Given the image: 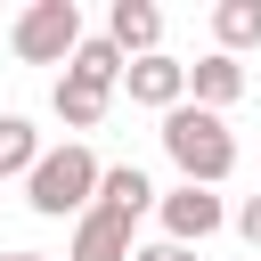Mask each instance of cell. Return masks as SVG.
Segmentation results:
<instances>
[{
    "mask_svg": "<svg viewBox=\"0 0 261 261\" xmlns=\"http://www.w3.org/2000/svg\"><path fill=\"white\" fill-rule=\"evenodd\" d=\"M163 155L179 163L188 188H220V179L237 171V139H228V122L204 114V106H188V98L163 114Z\"/></svg>",
    "mask_w": 261,
    "mask_h": 261,
    "instance_id": "obj_1",
    "label": "cell"
},
{
    "mask_svg": "<svg viewBox=\"0 0 261 261\" xmlns=\"http://www.w3.org/2000/svg\"><path fill=\"white\" fill-rule=\"evenodd\" d=\"M98 171H106V163H98L82 139H65V147H41V163L24 171V204H33L41 220H65V212L82 220V212H90V196H98Z\"/></svg>",
    "mask_w": 261,
    "mask_h": 261,
    "instance_id": "obj_2",
    "label": "cell"
},
{
    "mask_svg": "<svg viewBox=\"0 0 261 261\" xmlns=\"http://www.w3.org/2000/svg\"><path fill=\"white\" fill-rule=\"evenodd\" d=\"M73 41H82V8H73V0H33V8L8 24V49H16L24 65H65Z\"/></svg>",
    "mask_w": 261,
    "mask_h": 261,
    "instance_id": "obj_3",
    "label": "cell"
},
{
    "mask_svg": "<svg viewBox=\"0 0 261 261\" xmlns=\"http://www.w3.org/2000/svg\"><path fill=\"white\" fill-rule=\"evenodd\" d=\"M155 212H163V245H188V253L228 220V204H220L212 188H188V179H179L171 196H155Z\"/></svg>",
    "mask_w": 261,
    "mask_h": 261,
    "instance_id": "obj_4",
    "label": "cell"
},
{
    "mask_svg": "<svg viewBox=\"0 0 261 261\" xmlns=\"http://www.w3.org/2000/svg\"><path fill=\"white\" fill-rule=\"evenodd\" d=\"M114 90H130V106H155V114H171V106H179V98H188V65H179V57H163V49H155V57H130V65H122V82H114Z\"/></svg>",
    "mask_w": 261,
    "mask_h": 261,
    "instance_id": "obj_5",
    "label": "cell"
},
{
    "mask_svg": "<svg viewBox=\"0 0 261 261\" xmlns=\"http://www.w3.org/2000/svg\"><path fill=\"white\" fill-rule=\"evenodd\" d=\"M106 41H114L122 65H130V57H155V49H163V8H155V0H114V8H106Z\"/></svg>",
    "mask_w": 261,
    "mask_h": 261,
    "instance_id": "obj_6",
    "label": "cell"
},
{
    "mask_svg": "<svg viewBox=\"0 0 261 261\" xmlns=\"http://www.w3.org/2000/svg\"><path fill=\"white\" fill-rule=\"evenodd\" d=\"M65 261H130V220H114L106 204H90V212L73 220V245H65Z\"/></svg>",
    "mask_w": 261,
    "mask_h": 261,
    "instance_id": "obj_7",
    "label": "cell"
},
{
    "mask_svg": "<svg viewBox=\"0 0 261 261\" xmlns=\"http://www.w3.org/2000/svg\"><path fill=\"white\" fill-rule=\"evenodd\" d=\"M188 90H196L188 106H204V114H220V106H237V98H245V65L212 49V57H196V65H188Z\"/></svg>",
    "mask_w": 261,
    "mask_h": 261,
    "instance_id": "obj_8",
    "label": "cell"
},
{
    "mask_svg": "<svg viewBox=\"0 0 261 261\" xmlns=\"http://www.w3.org/2000/svg\"><path fill=\"white\" fill-rule=\"evenodd\" d=\"M90 204H106L114 220H130V228H139V212L155 204V179H147L139 163H114V171H98V196H90Z\"/></svg>",
    "mask_w": 261,
    "mask_h": 261,
    "instance_id": "obj_9",
    "label": "cell"
},
{
    "mask_svg": "<svg viewBox=\"0 0 261 261\" xmlns=\"http://www.w3.org/2000/svg\"><path fill=\"white\" fill-rule=\"evenodd\" d=\"M65 82H82V90H106V98H114V82H122L114 41H106V33H82V41H73V57H65Z\"/></svg>",
    "mask_w": 261,
    "mask_h": 261,
    "instance_id": "obj_10",
    "label": "cell"
},
{
    "mask_svg": "<svg viewBox=\"0 0 261 261\" xmlns=\"http://www.w3.org/2000/svg\"><path fill=\"white\" fill-rule=\"evenodd\" d=\"M212 41H220V57L261 49V0H220L212 8Z\"/></svg>",
    "mask_w": 261,
    "mask_h": 261,
    "instance_id": "obj_11",
    "label": "cell"
},
{
    "mask_svg": "<svg viewBox=\"0 0 261 261\" xmlns=\"http://www.w3.org/2000/svg\"><path fill=\"white\" fill-rule=\"evenodd\" d=\"M33 163H41V130L24 114H0V179H24Z\"/></svg>",
    "mask_w": 261,
    "mask_h": 261,
    "instance_id": "obj_12",
    "label": "cell"
},
{
    "mask_svg": "<svg viewBox=\"0 0 261 261\" xmlns=\"http://www.w3.org/2000/svg\"><path fill=\"white\" fill-rule=\"evenodd\" d=\"M57 122H65V130H98V122H106V90H82V82L57 73Z\"/></svg>",
    "mask_w": 261,
    "mask_h": 261,
    "instance_id": "obj_13",
    "label": "cell"
},
{
    "mask_svg": "<svg viewBox=\"0 0 261 261\" xmlns=\"http://www.w3.org/2000/svg\"><path fill=\"white\" fill-rule=\"evenodd\" d=\"M237 237H245V245L261 253V196H245V212H237Z\"/></svg>",
    "mask_w": 261,
    "mask_h": 261,
    "instance_id": "obj_14",
    "label": "cell"
},
{
    "mask_svg": "<svg viewBox=\"0 0 261 261\" xmlns=\"http://www.w3.org/2000/svg\"><path fill=\"white\" fill-rule=\"evenodd\" d=\"M130 261H196V253H188V245H163V237H155V245H130Z\"/></svg>",
    "mask_w": 261,
    "mask_h": 261,
    "instance_id": "obj_15",
    "label": "cell"
},
{
    "mask_svg": "<svg viewBox=\"0 0 261 261\" xmlns=\"http://www.w3.org/2000/svg\"><path fill=\"white\" fill-rule=\"evenodd\" d=\"M0 261H49V253H0Z\"/></svg>",
    "mask_w": 261,
    "mask_h": 261,
    "instance_id": "obj_16",
    "label": "cell"
}]
</instances>
